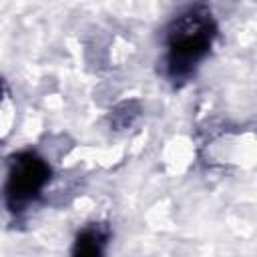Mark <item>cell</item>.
Returning <instances> with one entry per match:
<instances>
[{"mask_svg":"<svg viewBox=\"0 0 257 257\" xmlns=\"http://www.w3.org/2000/svg\"><path fill=\"white\" fill-rule=\"evenodd\" d=\"M52 179V167L36 151H18L10 157L4 179V203L8 211H26Z\"/></svg>","mask_w":257,"mask_h":257,"instance_id":"7a4b0ae2","label":"cell"},{"mask_svg":"<svg viewBox=\"0 0 257 257\" xmlns=\"http://www.w3.org/2000/svg\"><path fill=\"white\" fill-rule=\"evenodd\" d=\"M2 92H4V84H2V78H0V98H2Z\"/></svg>","mask_w":257,"mask_h":257,"instance_id":"5b68a950","label":"cell"},{"mask_svg":"<svg viewBox=\"0 0 257 257\" xmlns=\"http://www.w3.org/2000/svg\"><path fill=\"white\" fill-rule=\"evenodd\" d=\"M139 114H141V108L137 102H122L110 114V122H114V126H118V128H126L133 124V120Z\"/></svg>","mask_w":257,"mask_h":257,"instance_id":"277c9868","label":"cell"},{"mask_svg":"<svg viewBox=\"0 0 257 257\" xmlns=\"http://www.w3.org/2000/svg\"><path fill=\"white\" fill-rule=\"evenodd\" d=\"M110 225L104 221L86 223L74 237L70 257H106L110 245Z\"/></svg>","mask_w":257,"mask_h":257,"instance_id":"3957f363","label":"cell"},{"mask_svg":"<svg viewBox=\"0 0 257 257\" xmlns=\"http://www.w3.org/2000/svg\"><path fill=\"white\" fill-rule=\"evenodd\" d=\"M219 34L209 6L191 4L179 10L163 34V74L173 82H187L209 58Z\"/></svg>","mask_w":257,"mask_h":257,"instance_id":"6da1fadb","label":"cell"}]
</instances>
